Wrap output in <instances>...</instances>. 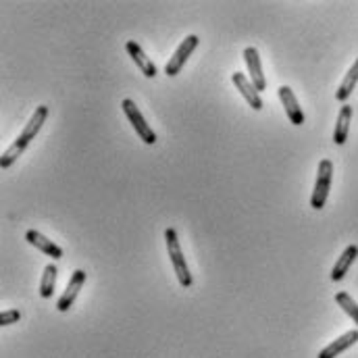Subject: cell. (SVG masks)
I'll use <instances>...</instances> for the list:
<instances>
[{
	"label": "cell",
	"mask_w": 358,
	"mask_h": 358,
	"mask_svg": "<svg viewBox=\"0 0 358 358\" xmlns=\"http://www.w3.org/2000/svg\"><path fill=\"white\" fill-rule=\"evenodd\" d=\"M48 119V107L46 105H40L36 111H33V115H31V119L27 121V125L23 127V131H21V135L4 150V154L0 156V169H8V167H13V163L25 152V148L31 144V140H36V135H38V131L42 129V125H44V121Z\"/></svg>",
	"instance_id": "obj_1"
},
{
	"label": "cell",
	"mask_w": 358,
	"mask_h": 358,
	"mask_svg": "<svg viewBox=\"0 0 358 358\" xmlns=\"http://www.w3.org/2000/svg\"><path fill=\"white\" fill-rule=\"evenodd\" d=\"M165 241H167V250H169V258L173 262V269H175V275H177V281L181 288H190L192 285V273L188 269V262H186V256L181 252V244L177 238V232L173 228H167L165 230Z\"/></svg>",
	"instance_id": "obj_2"
},
{
	"label": "cell",
	"mask_w": 358,
	"mask_h": 358,
	"mask_svg": "<svg viewBox=\"0 0 358 358\" xmlns=\"http://www.w3.org/2000/svg\"><path fill=\"white\" fill-rule=\"evenodd\" d=\"M331 177H334V163L329 158H323L319 163L317 169V181H315V190L311 196V207L315 211H321L327 202L329 196V188H331Z\"/></svg>",
	"instance_id": "obj_3"
},
{
	"label": "cell",
	"mask_w": 358,
	"mask_h": 358,
	"mask_svg": "<svg viewBox=\"0 0 358 358\" xmlns=\"http://www.w3.org/2000/svg\"><path fill=\"white\" fill-rule=\"evenodd\" d=\"M121 109H123L125 117H127V121L131 123V127L135 129V133L140 135V140H142L144 144H154V142H156V133H154V131H152V127L146 123L144 115L140 113V109L135 107V103H133V100L125 98V100L121 103Z\"/></svg>",
	"instance_id": "obj_4"
},
{
	"label": "cell",
	"mask_w": 358,
	"mask_h": 358,
	"mask_svg": "<svg viewBox=\"0 0 358 358\" xmlns=\"http://www.w3.org/2000/svg\"><path fill=\"white\" fill-rule=\"evenodd\" d=\"M198 44H200V40H198V36H186V40L179 44V48L173 52V57L169 59V63L165 65V75L167 77H175L181 69H184V65L188 63V59L192 57V52L198 48Z\"/></svg>",
	"instance_id": "obj_5"
},
{
	"label": "cell",
	"mask_w": 358,
	"mask_h": 358,
	"mask_svg": "<svg viewBox=\"0 0 358 358\" xmlns=\"http://www.w3.org/2000/svg\"><path fill=\"white\" fill-rule=\"evenodd\" d=\"M84 283H86V271H82V269L73 271V275L69 277V283H67L63 296L57 300V311L59 313H67L73 306L75 298L80 296V290L84 288Z\"/></svg>",
	"instance_id": "obj_6"
},
{
	"label": "cell",
	"mask_w": 358,
	"mask_h": 358,
	"mask_svg": "<svg viewBox=\"0 0 358 358\" xmlns=\"http://www.w3.org/2000/svg\"><path fill=\"white\" fill-rule=\"evenodd\" d=\"M277 96H279V100H281V105L285 109V115H288L290 123L292 125H302L304 123V111L298 105V98H296L294 90L290 86H281L277 90Z\"/></svg>",
	"instance_id": "obj_7"
},
{
	"label": "cell",
	"mask_w": 358,
	"mask_h": 358,
	"mask_svg": "<svg viewBox=\"0 0 358 358\" xmlns=\"http://www.w3.org/2000/svg\"><path fill=\"white\" fill-rule=\"evenodd\" d=\"M244 61H246V67H248V73H250V82L254 84V88L258 92H262L267 88V80H264V73H262V65H260V54L254 46H248L244 50Z\"/></svg>",
	"instance_id": "obj_8"
},
{
	"label": "cell",
	"mask_w": 358,
	"mask_h": 358,
	"mask_svg": "<svg viewBox=\"0 0 358 358\" xmlns=\"http://www.w3.org/2000/svg\"><path fill=\"white\" fill-rule=\"evenodd\" d=\"M232 82H234V86H236V90H239V94L244 96V100L254 109V111H260L262 109V98H260V92L254 88V84L244 75V73H239L236 71L234 75H232Z\"/></svg>",
	"instance_id": "obj_9"
},
{
	"label": "cell",
	"mask_w": 358,
	"mask_h": 358,
	"mask_svg": "<svg viewBox=\"0 0 358 358\" xmlns=\"http://www.w3.org/2000/svg\"><path fill=\"white\" fill-rule=\"evenodd\" d=\"M125 50H127V54L131 57V61L140 67V71H142L146 77H154V75H156V65L146 57V52L142 50V46H140L137 42L127 40V42H125Z\"/></svg>",
	"instance_id": "obj_10"
},
{
	"label": "cell",
	"mask_w": 358,
	"mask_h": 358,
	"mask_svg": "<svg viewBox=\"0 0 358 358\" xmlns=\"http://www.w3.org/2000/svg\"><path fill=\"white\" fill-rule=\"evenodd\" d=\"M25 239L31 244V246H36L42 254H46V256H52V260H59V258H63V248L59 246V244H54L52 239H48L46 236H42L40 232H36V230H29L27 234H25Z\"/></svg>",
	"instance_id": "obj_11"
},
{
	"label": "cell",
	"mask_w": 358,
	"mask_h": 358,
	"mask_svg": "<svg viewBox=\"0 0 358 358\" xmlns=\"http://www.w3.org/2000/svg\"><path fill=\"white\" fill-rule=\"evenodd\" d=\"M358 342V329H352V331H348V334H344L342 338H338L336 342H331L327 348H323L321 352H319V357L317 358H336L340 357L342 352H346L350 346H355Z\"/></svg>",
	"instance_id": "obj_12"
},
{
	"label": "cell",
	"mask_w": 358,
	"mask_h": 358,
	"mask_svg": "<svg viewBox=\"0 0 358 358\" xmlns=\"http://www.w3.org/2000/svg\"><path fill=\"white\" fill-rule=\"evenodd\" d=\"M357 256H358L357 244L348 246V248L342 252V256L338 258V262L334 264V269H331V279H334V281H342V279L346 277L348 269L352 267V262L357 260Z\"/></svg>",
	"instance_id": "obj_13"
},
{
	"label": "cell",
	"mask_w": 358,
	"mask_h": 358,
	"mask_svg": "<svg viewBox=\"0 0 358 358\" xmlns=\"http://www.w3.org/2000/svg\"><path fill=\"white\" fill-rule=\"evenodd\" d=\"M350 121H352V107L344 105L340 115H338V123H336V131H334V142L338 146H344L348 140V129H350Z\"/></svg>",
	"instance_id": "obj_14"
},
{
	"label": "cell",
	"mask_w": 358,
	"mask_h": 358,
	"mask_svg": "<svg viewBox=\"0 0 358 358\" xmlns=\"http://www.w3.org/2000/svg\"><path fill=\"white\" fill-rule=\"evenodd\" d=\"M357 84H358V59L355 61V65L350 67V71L346 73L344 82L340 84V88H338V92H336V98H338L340 103H344V105H346V100L352 96L355 88H357Z\"/></svg>",
	"instance_id": "obj_15"
},
{
	"label": "cell",
	"mask_w": 358,
	"mask_h": 358,
	"mask_svg": "<svg viewBox=\"0 0 358 358\" xmlns=\"http://www.w3.org/2000/svg\"><path fill=\"white\" fill-rule=\"evenodd\" d=\"M57 273H59V269H57L52 262L44 267L42 281H40V296H42L44 300L52 298V294H54V285H57Z\"/></svg>",
	"instance_id": "obj_16"
},
{
	"label": "cell",
	"mask_w": 358,
	"mask_h": 358,
	"mask_svg": "<svg viewBox=\"0 0 358 358\" xmlns=\"http://www.w3.org/2000/svg\"><path fill=\"white\" fill-rule=\"evenodd\" d=\"M336 302L340 304V308L357 323V329H358V304L357 300L348 294V292H338L336 294Z\"/></svg>",
	"instance_id": "obj_17"
},
{
	"label": "cell",
	"mask_w": 358,
	"mask_h": 358,
	"mask_svg": "<svg viewBox=\"0 0 358 358\" xmlns=\"http://www.w3.org/2000/svg\"><path fill=\"white\" fill-rule=\"evenodd\" d=\"M19 319H21V313L17 308L4 311V313H0V327H8L13 323H19Z\"/></svg>",
	"instance_id": "obj_18"
}]
</instances>
